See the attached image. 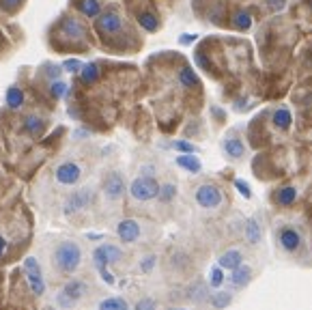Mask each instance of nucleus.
<instances>
[{"instance_id": "9d476101", "label": "nucleus", "mask_w": 312, "mask_h": 310, "mask_svg": "<svg viewBox=\"0 0 312 310\" xmlns=\"http://www.w3.org/2000/svg\"><path fill=\"white\" fill-rule=\"evenodd\" d=\"M104 192L108 198H121L123 192H125V183H123V179L119 175H110L108 179H105V186H104Z\"/></svg>"}, {"instance_id": "f257e3e1", "label": "nucleus", "mask_w": 312, "mask_h": 310, "mask_svg": "<svg viewBox=\"0 0 312 310\" xmlns=\"http://www.w3.org/2000/svg\"><path fill=\"white\" fill-rule=\"evenodd\" d=\"M80 259H82L80 246L73 241H65L54 250V265H56V270L63 271V273H71V271L78 270Z\"/></svg>"}, {"instance_id": "cd10ccee", "label": "nucleus", "mask_w": 312, "mask_h": 310, "mask_svg": "<svg viewBox=\"0 0 312 310\" xmlns=\"http://www.w3.org/2000/svg\"><path fill=\"white\" fill-rule=\"evenodd\" d=\"M24 125H26V132H31V134H39L41 129H43V118H39V116H26L24 118Z\"/></svg>"}, {"instance_id": "6ab92c4d", "label": "nucleus", "mask_w": 312, "mask_h": 310, "mask_svg": "<svg viewBox=\"0 0 312 310\" xmlns=\"http://www.w3.org/2000/svg\"><path fill=\"white\" fill-rule=\"evenodd\" d=\"M272 121H274L276 127H280V129H288V127H291V121H293L291 110H288V108H278V110L274 112Z\"/></svg>"}, {"instance_id": "6e6552de", "label": "nucleus", "mask_w": 312, "mask_h": 310, "mask_svg": "<svg viewBox=\"0 0 312 310\" xmlns=\"http://www.w3.org/2000/svg\"><path fill=\"white\" fill-rule=\"evenodd\" d=\"M80 177H82V170L73 162H65L56 168V181L63 183V186H73V183L80 181Z\"/></svg>"}, {"instance_id": "a211bd4d", "label": "nucleus", "mask_w": 312, "mask_h": 310, "mask_svg": "<svg viewBox=\"0 0 312 310\" xmlns=\"http://www.w3.org/2000/svg\"><path fill=\"white\" fill-rule=\"evenodd\" d=\"M176 164L181 166V168H185V170H190V172H200V159L196 157V155H192V153H185V155H179L176 157Z\"/></svg>"}, {"instance_id": "4c0bfd02", "label": "nucleus", "mask_w": 312, "mask_h": 310, "mask_svg": "<svg viewBox=\"0 0 312 310\" xmlns=\"http://www.w3.org/2000/svg\"><path fill=\"white\" fill-rule=\"evenodd\" d=\"M24 0H0V4H2L4 9H13V7H17V4H22Z\"/></svg>"}, {"instance_id": "1a4fd4ad", "label": "nucleus", "mask_w": 312, "mask_h": 310, "mask_svg": "<svg viewBox=\"0 0 312 310\" xmlns=\"http://www.w3.org/2000/svg\"><path fill=\"white\" fill-rule=\"evenodd\" d=\"M116 232H119L121 241L132 243L140 237V226H138L136 220H123V222L119 224V229H116Z\"/></svg>"}, {"instance_id": "72a5a7b5", "label": "nucleus", "mask_w": 312, "mask_h": 310, "mask_svg": "<svg viewBox=\"0 0 312 310\" xmlns=\"http://www.w3.org/2000/svg\"><path fill=\"white\" fill-rule=\"evenodd\" d=\"M174 149H176V151H183V153H194V151H196V147H194L192 142H185V140H176Z\"/></svg>"}, {"instance_id": "2eb2a0df", "label": "nucleus", "mask_w": 312, "mask_h": 310, "mask_svg": "<svg viewBox=\"0 0 312 310\" xmlns=\"http://www.w3.org/2000/svg\"><path fill=\"white\" fill-rule=\"evenodd\" d=\"M63 33L67 35V37H71V39H82V37H84V26H82V22L69 17V20L63 22Z\"/></svg>"}, {"instance_id": "f3484780", "label": "nucleus", "mask_w": 312, "mask_h": 310, "mask_svg": "<svg viewBox=\"0 0 312 310\" xmlns=\"http://www.w3.org/2000/svg\"><path fill=\"white\" fill-rule=\"evenodd\" d=\"M252 276V270L248 265L241 263L239 267H235L233 270V276H231V282L235 284V287H243V284H248V280Z\"/></svg>"}, {"instance_id": "c9c22d12", "label": "nucleus", "mask_w": 312, "mask_h": 310, "mask_svg": "<svg viewBox=\"0 0 312 310\" xmlns=\"http://www.w3.org/2000/svg\"><path fill=\"white\" fill-rule=\"evenodd\" d=\"M153 265H155V256H146L140 267H142V271H151V270H153Z\"/></svg>"}, {"instance_id": "dca6fc26", "label": "nucleus", "mask_w": 312, "mask_h": 310, "mask_svg": "<svg viewBox=\"0 0 312 310\" xmlns=\"http://www.w3.org/2000/svg\"><path fill=\"white\" fill-rule=\"evenodd\" d=\"M297 198V190L293 186H286V188H280L278 192H276V202H278L280 207H288L293 205Z\"/></svg>"}, {"instance_id": "a878e982", "label": "nucleus", "mask_w": 312, "mask_h": 310, "mask_svg": "<svg viewBox=\"0 0 312 310\" xmlns=\"http://www.w3.org/2000/svg\"><path fill=\"white\" fill-rule=\"evenodd\" d=\"M99 310H129V308L125 300H121V297H108V300L99 304Z\"/></svg>"}, {"instance_id": "c85d7f7f", "label": "nucleus", "mask_w": 312, "mask_h": 310, "mask_svg": "<svg viewBox=\"0 0 312 310\" xmlns=\"http://www.w3.org/2000/svg\"><path fill=\"white\" fill-rule=\"evenodd\" d=\"M222 282H224V273H222V267H213V270L209 271V284L217 289Z\"/></svg>"}, {"instance_id": "c03bdc74", "label": "nucleus", "mask_w": 312, "mask_h": 310, "mask_svg": "<svg viewBox=\"0 0 312 310\" xmlns=\"http://www.w3.org/2000/svg\"><path fill=\"white\" fill-rule=\"evenodd\" d=\"M170 310H185V308H170Z\"/></svg>"}, {"instance_id": "473e14b6", "label": "nucleus", "mask_w": 312, "mask_h": 310, "mask_svg": "<svg viewBox=\"0 0 312 310\" xmlns=\"http://www.w3.org/2000/svg\"><path fill=\"white\" fill-rule=\"evenodd\" d=\"M67 84H65V82H54V84H52V95H54V97H63V95H67Z\"/></svg>"}, {"instance_id": "39448f33", "label": "nucleus", "mask_w": 312, "mask_h": 310, "mask_svg": "<svg viewBox=\"0 0 312 310\" xmlns=\"http://www.w3.org/2000/svg\"><path fill=\"white\" fill-rule=\"evenodd\" d=\"M196 202L205 209H215L222 202V192L215 186H211V183H205V186L196 190Z\"/></svg>"}, {"instance_id": "9b49d317", "label": "nucleus", "mask_w": 312, "mask_h": 310, "mask_svg": "<svg viewBox=\"0 0 312 310\" xmlns=\"http://www.w3.org/2000/svg\"><path fill=\"white\" fill-rule=\"evenodd\" d=\"M88 202H91V194L86 192V190H82V192H75L69 196V200L65 202V213H75L80 211L82 207H86Z\"/></svg>"}, {"instance_id": "f03ea898", "label": "nucleus", "mask_w": 312, "mask_h": 310, "mask_svg": "<svg viewBox=\"0 0 312 310\" xmlns=\"http://www.w3.org/2000/svg\"><path fill=\"white\" fill-rule=\"evenodd\" d=\"M119 259H121V250L116 248V246H108V243H105V246H99L95 252H93V261H95V265H97L99 273H102L104 282L114 284L112 273L105 270V265H108V263H116Z\"/></svg>"}, {"instance_id": "423d86ee", "label": "nucleus", "mask_w": 312, "mask_h": 310, "mask_svg": "<svg viewBox=\"0 0 312 310\" xmlns=\"http://www.w3.org/2000/svg\"><path fill=\"white\" fill-rule=\"evenodd\" d=\"M121 28H123V20L114 11H105V13L97 15V31H102L105 35H116Z\"/></svg>"}, {"instance_id": "bb28decb", "label": "nucleus", "mask_w": 312, "mask_h": 310, "mask_svg": "<svg viewBox=\"0 0 312 310\" xmlns=\"http://www.w3.org/2000/svg\"><path fill=\"white\" fill-rule=\"evenodd\" d=\"M22 104H24V93H22L17 86L9 88V93H7V106L9 108H20Z\"/></svg>"}, {"instance_id": "7ed1b4c3", "label": "nucleus", "mask_w": 312, "mask_h": 310, "mask_svg": "<svg viewBox=\"0 0 312 310\" xmlns=\"http://www.w3.org/2000/svg\"><path fill=\"white\" fill-rule=\"evenodd\" d=\"M129 194H132V198L144 202V200L155 198L160 194V186H157V181L153 177H138L129 186Z\"/></svg>"}, {"instance_id": "f704fd0d", "label": "nucleus", "mask_w": 312, "mask_h": 310, "mask_svg": "<svg viewBox=\"0 0 312 310\" xmlns=\"http://www.w3.org/2000/svg\"><path fill=\"white\" fill-rule=\"evenodd\" d=\"M82 67H84V65H82L80 61H67V63L63 65V69L71 71V74H73V71H82Z\"/></svg>"}, {"instance_id": "ddd939ff", "label": "nucleus", "mask_w": 312, "mask_h": 310, "mask_svg": "<svg viewBox=\"0 0 312 310\" xmlns=\"http://www.w3.org/2000/svg\"><path fill=\"white\" fill-rule=\"evenodd\" d=\"M243 263V256H241L239 250H226L224 254L220 256V267L222 270H235Z\"/></svg>"}, {"instance_id": "4468645a", "label": "nucleus", "mask_w": 312, "mask_h": 310, "mask_svg": "<svg viewBox=\"0 0 312 310\" xmlns=\"http://www.w3.org/2000/svg\"><path fill=\"white\" fill-rule=\"evenodd\" d=\"M222 149H224V153L228 155V157H235V159L243 157V153H245V147L239 138H226L224 142H222Z\"/></svg>"}, {"instance_id": "2f4dec72", "label": "nucleus", "mask_w": 312, "mask_h": 310, "mask_svg": "<svg viewBox=\"0 0 312 310\" xmlns=\"http://www.w3.org/2000/svg\"><path fill=\"white\" fill-rule=\"evenodd\" d=\"M235 188L239 190V194L243 196V198H250L252 196V190H250V186L245 181H241V179H237V181H235Z\"/></svg>"}, {"instance_id": "0eeeda50", "label": "nucleus", "mask_w": 312, "mask_h": 310, "mask_svg": "<svg viewBox=\"0 0 312 310\" xmlns=\"http://www.w3.org/2000/svg\"><path fill=\"white\" fill-rule=\"evenodd\" d=\"M84 291H86V284L82 282V280H71V282L65 284V289L61 291L58 302H61L63 306H71V304H75L82 295H84Z\"/></svg>"}, {"instance_id": "393cba45", "label": "nucleus", "mask_w": 312, "mask_h": 310, "mask_svg": "<svg viewBox=\"0 0 312 310\" xmlns=\"http://www.w3.org/2000/svg\"><path fill=\"white\" fill-rule=\"evenodd\" d=\"M138 22H140V26H142L144 31H149V33H155L157 28H160V22H157V17L153 13H140Z\"/></svg>"}, {"instance_id": "f8f14e48", "label": "nucleus", "mask_w": 312, "mask_h": 310, "mask_svg": "<svg viewBox=\"0 0 312 310\" xmlns=\"http://www.w3.org/2000/svg\"><path fill=\"white\" fill-rule=\"evenodd\" d=\"M280 246L288 250V252H293V250H297L299 248V243H302V237H299V232L297 231H293V229H284V231H280Z\"/></svg>"}, {"instance_id": "c756f323", "label": "nucleus", "mask_w": 312, "mask_h": 310, "mask_svg": "<svg viewBox=\"0 0 312 310\" xmlns=\"http://www.w3.org/2000/svg\"><path fill=\"white\" fill-rule=\"evenodd\" d=\"M174 194H176V188L173 186V183H166V186H162L160 188V198L164 200V202H168V200H173L174 198Z\"/></svg>"}, {"instance_id": "412c9836", "label": "nucleus", "mask_w": 312, "mask_h": 310, "mask_svg": "<svg viewBox=\"0 0 312 310\" xmlns=\"http://www.w3.org/2000/svg\"><path fill=\"white\" fill-rule=\"evenodd\" d=\"M179 82L183 86H187V88H194V86H198V76L194 74L190 67H183L179 71Z\"/></svg>"}, {"instance_id": "58836bf2", "label": "nucleus", "mask_w": 312, "mask_h": 310, "mask_svg": "<svg viewBox=\"0 0 312 310\" xmlns=\"http://www.w3.org/2000/svg\"><path fill=\"white\" fill-rule=\"evenodd\" d=\"M153 308H155V304H153L151 300H142V302H140L138 306H136V310H153Z\"/></svg>"}, {"instance_id": "79ce46f5", "label": "nucleus", "mask_w": 312, "mask_h": 310, "mask_svg": "<svg viewBox=\"0 0 312 310\" xmlns=\"http://www.w3.org/2000/svg\"><path fill=\"white\" fill-rule=\"evenodd\" d=\"M196 65H198V67H203V69H207V67H209L207 58H205L203 54H196Z\"/></svg>"}, {"instance_id": "7c9ffc66", "label": "nucleus", "mask_w": 312, "mask_h": 310, "mask_svg": "<svg viewBox=\"0 0 312 310\" xmlns=\"http://www.w3.org/2000/svg\"><path fill=\"white\" fill-rule=\"evenodd\" d=\"M228 304H231V293H224V291H220V293L213 295V306L215 308H226Z\"/></svg>"}, {"instance_id": "5701e85b", "label": "nucleus", "mask_w": 312, "mask_h": 310, "mask_svg": "<svg viewBox=\"0 0 312 310\" xmlns=\"http://www.w3.org/2000/svg\"><path fill=\"white\" fill-rule=\"evenodd\" d=\"M233 24L239 28V31H248L252 26V15L248 11H237V13L233 15Z\"/></svg>"}, {"instance_id": "aec40b11", "label": "nucleus", "mask_w": 312, "mask_h": 310, "mask_svg": "<svg viewBox=\"0 0 312 310\" xmlns=\"http://www.w3.org/2000/svg\"><path fill=\"white\" fill-rule=\"evenodd\" d=\"M245 237H248V241L252 246H256V243L261 241V226H258V222L254 218H250L248 224H245Z\"/></svg>"}, {"instance_id": "b1692460", "label": "nucleus", "mask_w": 312, "mask_h": 310, "mask_svg": "<svg viewBox=\"0 0 312 310\" xmlns=\"http://www.w3.org/2000/svg\"><path fill=\"white\" fill-rule=\"evenodd\" d=\"M99 9H102L99 0H82V2H80V11L86 17H97L99 15Z\"/></svg>"}, {"instance_id": "ea45409f", "label": "nucleus", "mask_w": 312, "mask_h": 310, "mask_svg": "<svg viewBox=\"0 0 312 310\" xmlns=\"http://www.w3.org/2000/svg\"><path fill=\"white\" fill-rule=\"evenodd\" d=\"M7 250H9V243H7V239H4L2 235H0V259L7 256Z\"/></svg>"}, {"instance_id": "4be33fe9", "label": "nucleus", "mask_w": 312, "mask_h": 310, "mask_svg": "<svg viewBox=\"0 0 312 310\" xmlns=\"http://www.w3.org/2000/svg\"><path fill=\"white\" fill-rule=\"evenodd\" d=\"M80 78H82V82H86V84H91V82H95L97 78H99V67L95 63H88L82 67L80 71Z\"/></svg>"}, {"instance_id": "20e7f679", "label": "nucleus", "mask_w": 312, "mask_h": 310, "mask_svg": "<svg viewBox=\"0 0 312 310\" xmlns=\"http://www.w3.org/2000/svg\"><path fill=\"white\" fill-rule=\"evenodd\" d=\"M24 271H26V278H28V287L35 295H43L45 291V280H43V273H41V267L37 263V259L28 256L24 261Z\"/></svg>"}, {"instance_id": "37998d69", "label": "nucleus", "mask_w": 312, "mask_h": 310, "mask_svg": "<svg viewBox=\"0 0 312 310\" xmlns=\"http://www.w3.org/2000/svg\"><path fill=\"white\" fill-rule=\"evenodd\" d=\"M194 39H196V35H181V37H179V41H181V43H183V45L192 43Z\"/></svg>"}, {"instance_id": "a19ab883", "label": "nucleus", "mask_w": 312, "mask_h": 310, "mask_svg": "<svg viewBox=\"0 0 312 310\" xmlns=\"http://www.w3.org/2000/svg\"><path fill=\"white\" fill-rule=\"evenodd\" d=\"M269 7L274 11H282L284 9V0H269Z\"/></svg>"}, {"instance_id": "e433bc0d", "label": "nucleus", "mask_w": 312, "mask_h": 310, "mask_svg": "<svg viewBox=\"0 0 312 310\" xmlns=\"http://www.w3.org/2000/svg\"><path fill=\"white\" fill-rule=\"evenodd\" d=\"M192 291H194V293L190 295L192 300H203V297H205V287H203V284H198V287H194Z\"/></svg>"}]
</instances>
